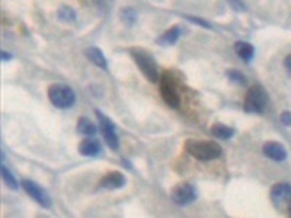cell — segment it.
<instances>
[{
  "label": "cell",
  "mask_w": 291,
  "mask_h": 218,
  "mask_svg": "<svg viewBox=\"0 0 291 218\" xmlns=\"http://www.w3.org/2000/svg\"><path fill=\"white\" fill-rule=\"evenodd\" d=\"M262 151H264V154L268 159L275 160V162H284L287 159L286 147L283 144H280V143H275V141L265 143L264 147H262Z\"/></svg>",
  "instance_id": "9"
},
{
  "label": "cell",
  "mask_w": 291,
  "mask_h": 218,
  "mask_svg": "<svg viewBox=\"0 0 291 218\" xmlns=\"http://www.w3.org/2000/svg\"><path fill=\"white\" fill-rule=\"evenodd\" d=\"M229 4L236 12H245L246 10V4L242 0H229Z\"/></svg>",
  "instance_id": "21"
},
{
  "label": "cell",
  "mask_w": 291,
  "mask_h": 218,
  "mask_svg": "<svg viewBox=\"0 0 291 218\" xmlns=\"http://www.w3.org/2000/svg\"><path fill=\"white\" fill-rule=\"evenodd\" d=\"M84 54L86 57L95 64V66H98L99 69H104L106 70V67H108V61H106L105 55L104 53L98 48V47H89L86 51H84Z\"/></svg>",
  "instance_id": "14"
},
{
  "label": "cell",
  "mask_w": 291,
  "mask_h": 218,
  "mask_svg": "<svg viewBox=\"0 0 291 218\" xmlns=\"http://www.w3.org/2000/svg\"><path fill=\"white\" fill-rule=\"evenodd\" d=\"M211 134L215 138H218V140H229V138H232V137L235 136V130L227 127V125H224V124L217 122V124H214L211 127Z\"/></svg>",
  "instance_id": "16"
},
{
  "label": "cell",
  "mask_w": 291,
  "mask_h": 218,
  "mask_svg": "<svg viewBox=\"0 0 291 218\" xmlns=\"http://www.w3.org/2000/svg\"><path fill=\"white\" fill-rule=\"evenodd\" d=\"M10 58H12V54H10V53L1 51V60H3V61H7V60H10Z\"/></svg>",
  "instance_id": "26"
},
{
  "label": "cell",
  "mask_w": 291,
  "mask_h": 218,
  "mask_svg": "<svg viewBox=\"0 0 291 218\" xmlns=\"http://www.w3.org/2000/svg\"><path fill=\"white\" fill-rule=\"evenodd\" d=\"M48 98L54 107L60 109L72 108L76 102V95L73 89L60 83L51 84L48 87Z\"/></svg>",
  "instance_id": "3"
},
{
  "label": "cell",
  "mask_w": 291,
  "mask_h": 218,
  "mask_svg": "<svg viewBox=\"0 0 291 218\" xmlns=\"http://www.w3.org/2000/svg\"><path fill=\"white\" fill-rule=\"evenodd\" d=\"M124 185H125V176L120 172L108 173L99 182V186L104 189H121Z\"/></svg>",
  "instance_id": "11"
},
{
  "label": "cell",
  "mask_w": 291,
  "mask_h": 218,
  "mask_svg": "<svg viewBox=\"0 0 291 218\" xmlns=\"http://www.w3.org/2000/svg\"><path fill=\"white\" fill-rule=\"evenodd\" d=\"M179 36H181V28L172 27L169 28L167 31H165L156 39V42L159 44L160 47H169V45H173L179 39Z\"/></svg>",
  "instance_id": "13"
},
{
  "label": "cell",
  "mask_w": 291,
  "mask_h": 218,
  "mask_svg": "<svg viewBox=\"0 0 291 218\" xmlns=\"http://www.w3.org/2000/svg\"><path fill=\"white\" fill-rule=\"evenodd\" d=\"M284 66H286V69L289 70V73L291 74V54L286 57V60H284Z\"/></svg>",
  "instance_id": "25"
},
{
  "label": "cell",
  "mask_w": 291,
  "mask_h": 218,
  "mask_svg": "<svg viewBox=\"0 0 291 218\" xmlns=\"http://www.w3.org/2000/svg\"><path fill=\"white\" fill-rule=\"evenodd\" d=\"M101 143L95 138H86L79 144V153L86 157H93L101 153Z\"/></svg>",
  "instance_id": "12"
},
{
  "label": "cell",
  "mask_w": 291,
  "mask_h": 218,
  "mask_svg": "<svg viewBox=\"0 0 291 218\" xmlns=\"http://www.w3.org/2000/svg\"><path fill=\"white\" fill-rule=\"evenodd\" d=\"M130 54L149 82L156 83L159 80V67L155 61L153 55L149 54L143 48H131Z\"/></svg>",
  "instance_id": "2"
},
{
  "label": "cell",
  "mask_w": 291,
  "mask_h": 218,
  "mask_svg": "<svg viewBox=\"0 0 291 218\" xmlns=\"http://www.w3.org/2000/svg\"><path fill=\"white\" fill-rule=\"evenodd\" d=\"M186 19H188V21H191V22H194L195 25H200V27H204V28H207V29H211V24H208L207 21H204V19H201V18L188 16Z\"/></svg>",
  "instance_id": "22"
},
{
  "label": "cell",
  "mask_w": 291,
  "mask_h": 218,
  "mask_svg": "<svg viewBox=\"0 0 291 218\" xmlns=\"http://www.w3.org/2000/svg\"><path fill=\"white\" fill-rule=\"evenodd\" d=\"M271 199L275 205H283L291 201L290 183H277L271 189Z\"/></svg>",
  "instance_id": "10"
},
{
  "label": "cell",
  "mask_w": 291,
  "mask_h": 218,
  "mask_svg": "<svg viewBox=\"0 0 291 218\" xmlns=\"http://www.w3.org/2000/svg\"><path fill=\"white\" fill-rule=\"evenodd\" d=\"M197 198V192L195 188L191 183H179L172 189V199L175 204L185 207L189 205L191 202H194Z\"/></svg>",
  "instance_id": "7"
},
{
  "label": "cell",
  "mask_w": 291,
  "mask_h": 218,
  "mask_svg": "<svg viewBox=\"0 0 291 218\" xmlns=\"http://www.w3.org/2000/svg\"><path fill=\"white\" fill-rule=\"evenodd\" d=\"M281 122H283L284 125L291 127V110H287V112H283V113H281Z\"/></svg>",
  "instance_id": "24"
},
{
  "label": "cell",
  "mask_w": 291,
  "mask_h": 218,
  "mask_svg": "<svg viewBox=\"0 0 291 218\" xmlns=\"http://www.w3.org/2000/svg\"><path fill=\"white\" fill-rule=\"evenodd\" d=\"M1 179H3V182H4V185L9 188V189H13V191H16L19 186H18V182H16V179H15V176L12 175V172L4 166V164H1Z\"/></svg>",
  "instance_id": "18"
},
{
  "label": "cell",
  "mask_w": 291,
  "mask_h": 218,
  "mask_svg": "<svg viewBox=\"0 0 291 218\" xmlns=\"http://www.w3.org/2000/svg\"><path fill=\"white\" fill-rule=\"evenodd\" d=\"M160 95H162V99L166 102V105H169L170 108H179V104H181V99H179V95L173 86L172 80L167 77V76H163L162 77V82H160Z\"/></svg>",
  "instance_id": "8"
},
{
  "label": "cell",
  "mask_w": 291,
  "mask_h": 218,
  "mask_svg": "<svg viewBox=\"0 0 291 218\" xmlns=\"http://www.w3.org/2000/svg\"><path fill=\"white\" fill-rule=\"evenodd\" d=\"M235 51H236V54H238L243 61H250L252 57H253V53H255L252 44L245 42V41H238V42L235 44Z\"/></svg>",
  "instance_id": "15"
},
{
  "label": "cell",
  "mask_w": 291,
  "mask_h": 218,
  "mask_svg": "<svg viewBox=\"0 0 291 218\" xmlns=\"http://www.w3.org/2000/svg\"><path fill=\"white\" fill-rule=\"evenodd\" d=\"M123 19H124V22H127V24L134 22L135 15H134V12H132L131 9H124V10H123Z\"/></svg>",
  "instance_id": "23"
},
{
  "label": "cell",
  "mask_w": 291,
  "mask_h": 218,
  "mask_svg": "<svg viewBox=\"0 0 291 218\" xmlns=\"http://www.w3.org/2000/svg\"><path fill=\"white\" fill-rule=\"evenodd\" d=\"M227 77H229L230 82L236 83L239 86H245V84L248 83L246 77H245L240 72H238V70H229V72H227Z\"/></svg>",
  "instance_id": "20"
},
{
  "label": "cell",
  "mask_w": 291,
  "mask_h": 218,
  "mask_svg": "<svg viewBox=\"0 0 291 218\" xmlns=\"http://www.w3.org/2000/svg\"><path fill=\"white\" fill-rule=\"evenodd\" d=\"M268 104V96L266 92L261 86H252L245 98V105L243 108L249 113H262Z\"/></svg>",
  "instance_id": "4"
},
{
  "label": "cell",
  "mask_w": 291,
  "mask_h": 218,
  "mask_svg": "<svg viewBox=\"0 0 291 218\" xmlns=\"http://www.w3.org/2000/svg\"><path fill=\"white\" fill-rule=\"evenodd\" d=\"M289 214L291 216V205H290V208H289Z\"/></svg>",
  "instance_id": "27"
},
{
  "label": "cell",
  "mask_w": 291,
  "mask_h": 218,
  "mask_svg": "<svg viewBox=\"0 0 291 218\" xmlns=\"http://www.w3.org/2000/svg\"><path fill=\"white\" fill-rule=\"evenodd\" d=\"M186 151L203 162H208L218 159L221 156V147L215 141H200V140H188L185 144Z\"/></svg>",
  "instance_id": "1"
},
{
  "label": "cell",
  "mask_w": 291,
  "mask_h": 218,
  "mask_svg": "<svg viewBox=\"0 0 291 218\" xmlns=\"http://www.w3.org/2000/svg\"><path fill=\"white\" fill-rule=\"evenodd\" d=\"M76 18V13L72 7L69 6H64L58 10V19L63 21V22H70V21H75Z\"/></svg>",
  "instance_id": "19"
},
{
  "label": "cell",
  "mask_w": 291,
  "mask_h": 218,
  "mask_svg": "<svg viewBox=\"0 0 291 218\" xmlns=\"http://www.w3.org/2000/svg\"><path fill=\"white\" fill-rule=\"evenodd\" d=\"M78 131H79L80 134H83V136H95L96 134V125L89 118L82 116L78 121Z\"/></svg>",
  "instance_id": "17"
},
{
  "label": "cell",
  "mask_w": 291,
  "mask_h": 218,
  "mask_svg": "<svg viewBox=\"0 0 291 218\" xmlns=\"http://www.w3.org/2000/svg\"><path fill=\"white\" fill-rule=\"evenodd\" d=\"M22 188L41 207H44V208H50L51 207V198H50V195L47 193V191L42 186H40L34 181H28V179L22 181Z\"/></svg>",
  "instance_id": "6"
},
{
  "label": "cell",
  "mask_w": 291,
  "mask_h": 218,
  "mask_svg": "<svg viewBox=\"0 0 291 218\" xmlns=\"http://www.w3.org/2000/svg\"><path fill=\"white\" fill-rule=\"evenodd\" d=\"M96 116H98L99 128L102 131V136L105 138L108 147L111 150H118L120 141H118V136H117V127H115V124L106 116L105 113H102L101 110H96Z\"/></svg>",
  "instance_id": "5"
}]
</instances>
